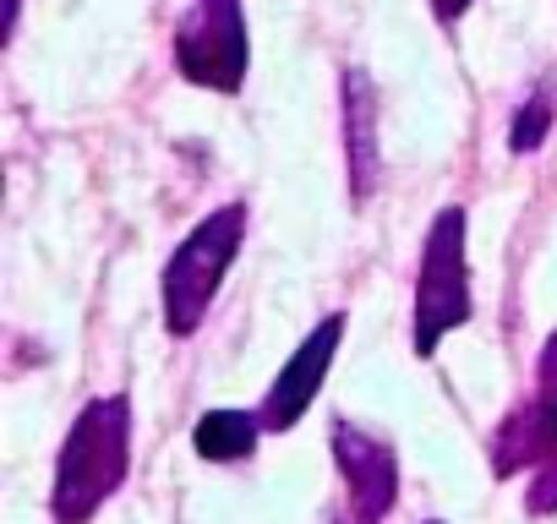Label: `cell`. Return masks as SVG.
<instances>
[{
	"label": "cell",
	"instance_id": "52a82bcc",
	"mask_svg": "<svg viewBox=\"0 0 557 524\" xmlns=\"http://www.w3.org/2000/svg\"><path fill=\"white\" fill-rule=\"evenodd\" d=\"M334 459H339V475L350 486L356 513L383 519L394 508V497H399V459H394V448L383 437H367L350 421H334Z\"/></svg>",
	"mask_w": 557,
	"mask_h": 524
},
{
	"label": "cell",
	"instance_id": "4fadbf2b",
	"mask_svg": "<svg viewBox=\"0 0 557 524\" xmlns=\"http://www.w3.org/2000/svg\"><path fill=\"white\" fill-rule=\"evenodd\" d=\"M339 524H377L372 513H356V519H339Z\"/></svg>",
	"mask_w": 557,
	"mask_h": 524
},
{
	"label": "cell",
	"instance_id": "8992f818",
	"mask_svg": "<svg viewBox=\"0 0 557 524\" xmlns=\"http://www.w3.org/2000/svg\"><path fill=\"white\" fill-rule=\"evenodd\" d=\"M339 339H345V317L334 312V317H323L307 339H301V350L285 361V372H278L273 383H268V394H262V432H290L301 415H307V404L323 394V377H329V366H334V350H339Z\"/></svg>",
	"mask_w": 557,
	"mask_h": 524
},
{
	"label": "cell",
	"instance_id": "30bf717a",
	"mask_svg": "<svg viewBox=\"0 0 557 524\" xmlns=\"http://www.w3.org/2000/svg\"><path fill=\"white\" fill-rule=\"evenodd\" d=\"M546 132H552V88H535L530 104H519V115L508 126V148L513 153H535L546 142Z\"/></svg>",
	"mask_w": 557,
	"mask_h": 524
},
{
	"label": "cell",
	"instance_id": "3957f363",
	"mask_svg": "<svg viewBox=\"0 0 557 524\" xmlns=\"http://www.w3.org/2000/svg\"><path fill=\"white\" fill-rule=\"evenodd\" d=\"M492 470L519 475L530 470V513H557V334L535 361V394L508 410L492 437Z\"/></svg>",
	"mask_w": 557,
	"mask_h": 524
},
{
	"label": "cell",
	"instance_id": "7c38bea8",
	"mask_svg": "<svg viewBox=\"0 0 557 524\" xmlns=\"http://www.w3.org/2000/svg\"><path fill=\"white\" fill-rule=\"evenodd\" d=\"M17 12H23V0H7V34H17Z\"/></svg>",
	"mask_w": 557,
	"mask_h": 524
},
{
	"label": "cell",
	"instance_id": "7a4b0ae2",
	"mask_svg": "<svg viewBox=\"0 0 557 524\" xmlns=\"http://www.w3.org/2000/svg\"><path fill=\"white\" fill-rule=\"evenodd\" d=\"M240 240H246V208L230 202V208L208 213V219L170 251L159 290H164V328H170L175 339H191V334L202 328V317H208V307H213V296H219L224 274H230Z\"/></svg>",
	"mask_w": 557,
	"mask_h": 524
},
{
	"label": "cell",
	"instance_id": "5b68a950",
	"mask_svg": "<svg viewBox=\"0 0 557 524\" xmlns=\"http://www.w3.org/2000/svg\"><path fill=\"white\" fill-rule=\"evenodd\" d=\"M246 17L240 0H191L186 17L175 23V72L191 88L235 93L246 83Z\"/></svg>",
	"mask_w": 557,
	"mask_h": 524
},
{
	"label": "cell",
	"instance_id": "ba28073f",
	"mask_svg": "<svg viewBox=\"0 0 557 524\" xmlns=\"http://www.w3.org/2000/svg\"><path fill=\"white\" fill-rule=\"evenodd\" d=\"M345 170H350V202H367L383 180L377 88L367 72H345Z\"/></svg>",
	"mask_w": 557,
	"mask_h": 524
},
{
	"label": "cell",
	"instance_id": "277c9868",
	"mask_svg": "<svg viewBox=\"0 0 557 524\" xmlns=\"http://www.w3.org/2000/svg\"><path fill=\"white\" fill-rule=\"evenodd\" d=\"M475 317L470 262H465V208H443L421 246L416 274V355H437V345Z\"/></svg>",
	"mask_w": 557,
	"mask_h": 524
},
{
	"label": "cell",
	"instance_id": "9c48e42d",
	"mask_svg": "<svg viewBox=\"0 0 557 524\" xmlns=\"http://www.w3.org/2000/svg\"><path fill=\"white\" fill-rule=\"evenodd\" d=\"M262 437V415L251 410H208L191 432V448L213 464H230V459H246Z\"/></svg>",
	"mask_w": 557,
	"mask_h": 524
},
{
	"label": "cell",
	"instance_id": "5bb4252c",
	"mask_svg": "<svg viewBox=\"0 0 557 524\" xmlns=\"http://www.w3.org/2000/svg\"><path fill=\"white\" fill-rule=\"evenodd\" d=\"M432 524H437V519H432Z\"/></svg>",
	"mask_w": 557,
	"mask_h": 524
},
{
	"label": "cell",
	"instance_id": "6da1fadb",
	"mask_svg": "<svg viewBox=\"0 0 557 524\" xmlns=\"http://www.w3.org/2000/svg\"><path fill=\"white\" fill-rule=\"evenodd\" d=\"M132 470V399L104 394L94 399L55 459V486H50V513L55 524H88L126 481Z\"/></svg>",
	"mask_w": 557,
	"mask_h": 524
},
{
	"label": "cell",
	"instance_id": "8fae6325",
	"mask_svg": "<svg viewBox=\"0 0 557 524\" xmlns=\"http://www.w3.org/2000/svg\"><path fill=\"white\" fill-rule=\"evenodd\" d=\"M470 7H475V0H432V12H437L443 23H459V17H465Z\"/></svg>",
	"mask_w": 557,
	"mask_h": 524
}]
</instances>
